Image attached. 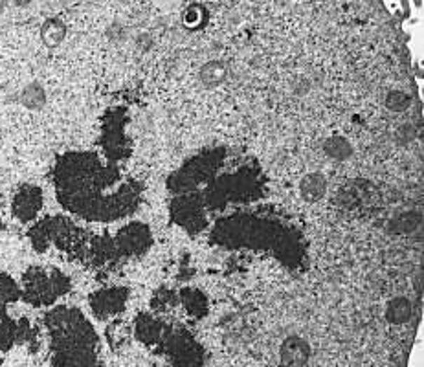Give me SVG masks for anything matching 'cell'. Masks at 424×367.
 I'll return each instance as SVG.
<instances>
[{
	"mask_svg": "<svg viewBox=\"0 0 424 367\" xmlns=\"http://www.w3.org/2000/svg\"><path fill=\"white\" fill-rule=\"evenodd\" d=\"M52 182L59 204L88 223H116L138 212L144 186L120 165L92 151L64 153L55 160Z\"/></svg>",
	"mask_w": 424,
	"mask_h": 367,
	"instance_id": "obj_1",
	"label": "cell"
},
{
	"mask_svg": "<svg viewBox=\"0 0 424 367\" xmlns=\"http://www.w3.org/2000/svg\"><path fill=\"white\" fill-rule=\"evenodd\" d=\"M213 244L222 248H254L278 257L290 268H298L303 259V239L294 228L259 215H230L213 226Z\"/></svg>",
	"mask_w": 424,
	"mask_h": 367,
	"instance_id": "obj_2",
	"label": "cell"
},
{
	"mask_svg": "<svg viewBox=\"0 0 424 367\" xmlns=\"http://www.w3.org/2000/svg\"><path fill=\"white\" fill-rule=\"evenodd\" d=\"M28 239L37 254L55 247L70 259L83 263L90 268H111L125 261L121 256L116 235H96L77 226L72 219L64 215H52L41 219L28 230Z\"/></svg>",
	"mask_w": 424,
	"mask_h": 367,
	"instance_id": "obj_3",
	"label": "cell"
},
{
	"mask_svg": "<svg viewBox=\"0 0 424 367\" xmlns=\"http://www.w3.org/2000/svg\"><path fill=\"white\" fill-rule=\"evenodd\" d=\"M44 324L48 327L50 345L55 367H97L100 340L90 321L76 307H55Z\"/></svg>",
	"mask_w": 424,
	"mask_h": 367,
	"instance_id": "obj_4",
	"label": "cell"
},
{
	"mask_svg": "<svg viewBox=\"0 0 424 367\" xmlns=\"http://www.w3.org/2000/svg\"><path fill=\"white\" fill-rule=\"evenodd\" d=\"M72 289V281L55 266H29L22 275L20 298L34 307H48Z\"/></svg>",
	"mask_w": 424,
	"mask_h": 367,
	"instance_id": "obj_5",
	"label": "cell"
},
{
	"mask_svg": "<svg viewBox=\"0 0 424 367\" xmlns=\"http://www.w3.org/2000/svg\"><path fill=\"white\" fill-rule=\"evenodd\" d=\"M224 149H206L186 160L179 169L167 179L169 193L184 195L197 191L210 179H213L224 164Z\"/></svg>",
	"mask_w": 424,
	"mask_h": 367,
	"instance_id": "obj_6",
	"label": "cell"
},
{
	"mask_svg": "<svg viewBox=\"0 0 424 367\" xmlns=\"http://www.w3.org/2000/svg\"><path fill=\"white\" fill-rule=\"evenodd\" d=\"M129 116L123 109H114L109 112L103 123V151L105 158L111 162H121L130 156V140L127 138L125 129Z\"/></svg>",
	"mask_w": 424,
	"mask_h": 367,
	"instance_id": "obj_7",
	"label": "cell"
},
{
	"mask_svg": "<svg viewBox=\"0 0 424 367\" xmlns=\"http://www.w3.org/2000/svg\"><path fill=\"white\" fill-rule=\"evenodd\" d=\"M129 289L125 286H107L92 292L88 298L92 314L100 319H109L120 316L127 307L129 301Z\"/></svg>",
	"mask_w": 424,
	"mask_h": 367,
	"instance_id": "obj_8",
	"label": "cell"
},
{
	"mask_svg": "<svg viewBox=\"0 0 424 367\" xmlns=\"http://www.w3.org/2000/svg\"><path fill=\"white\" fill-rule=\"evenodd\" d=\"M44 206L43 189L35 186V184H25L17 189V193L11 202V212L13 217L19 219L22 224L34 223L37 215L41 213Z\"/></svg>",
	"mask_w": 424,
	"mask_h": 367,
	"instance_id": "obj_9",
	"label": "cell"
},
{
	"mask_svg": "<svg viewBox=\"0 0 424 367\" xmlns=\"http://www.w3.org/2000/svg\"><path fill=\"white\" fill-rule=\"evenodd\" d=\"M310 345L301 336H287L280 347L281 367H305L310 360Z\"/></svg>",
	"mask_w": 424,
	"mask_h": 367,
	"instance_id": "obj_10",
	"label": "cell"
},
{
	"mask_svg": "<svg viewBox=\"0 0 424 367\" xmlns=\"http://www.w3.org/2000/svg\"><path fill=\"white\" fill-rule=\"evenodd\" d=\"M39 37L41 43L50 50L59 48L68 37V25L61 15H48L46 19L39 25Z\"/></svg>",
	"mask_w": 424,
	"mask_h": 367,
	"instance_id": "obj_11",
	"label": "cell"
},
{
	"mask_svg": "<svg viewBox=\"0 0 424 367\" xmlns=\"http://www.w3.org/2000/svg\"><path fill=\"white\" fill-rule=\"evenodd\" d=\"M327 193V179L322 173L305 174L299 182V195L305 202H318Z\"/></svg>",
	"mask_w": 424,
	"mask_h": 367,
	"instance_id": "obj_12",
	"label": "cell"
},
{
	"mask_svg": "<svg viewBox=\"0 0 424 367\" xmlns=\"http://www.w3.org/2000/svg\"><path fill=\"white\" fill-rule=\"evenodd\" d=\"M228 76V64L222 59H210L198 70V79L203 81L204 87L212 88L221 85Z\"/></svg>",
	"mask_w": 424,
	"mask_h": 367,
	"instance_id": "obj_13",
	"label": "cell"
},
{
	"mask_svg": "<svg viewBox=\"0 0 424 367\" xmlns=\"http://www.w3.org/2000/svg\"><path fill=\"white\" fill-rule=\"evenodd\" d=\"M411 314H413V305L408 298H393L391 301H388L385 305V319L390 321L391 325H402L408 324L411 319Z\"/></svg>",
	"mask_w": 424,
	"mask_h": 367,
	"instance_id": "obj_14",
	"label": "cell"
},
{
	"mask_svg": "<svg viewBox=\"0 0 424 367\" xmlns=\"http://www.w3.org/2000/svg\"><path fill=\"white\" fill-rule=\"evenodd\" d=\"M20 298V286L17 285V281L8 274L0 275V321L8 318L6 309L10 307L13 301Z\"/></svg>",
	"mask_w": 424,
	"mask_h": 367,
	"instance_id": "obj_15",
	"label": "cell"
},
{
	"mask_svg": "<svg viewBox=\"0 0 424 367\" xmlns=\"http://www.w3.org/2000/svg\"><path fill=\"white\" fill-rule=\"evenodd\" d=\"M179 300L182 301V305L186 307L191 316H197V318H203L207 310V301L204 298V294L197 289H182L179 292Z\"/></svg>",
	"mask_w": 424,
	"mask_h": 367,
	"instance_id": "obj_16",
	"label": "cell"
},
{
	"mask_svg": "<svg viewBox=\"0 0 424 367\" xmlns=\"http://www.w3.org/2000/svg\"><path fill=\"white\" fill-rule=\"evenodd\" d=\"M323 153L329 156V158L338 160V162H343V160H349L355 153L353 149L351 141L343 138V136H331L325 140L323 144Z\"/></svg>",
	"mask_w": 424,
	"mask_h": 367,
	"instance_id": "obj_17",
	"label": "cell"
},
{
	"mask_svg": "<svg viewBox=\"0 0 424 367\" xmlns=\"http://www.w3.org/2000/svg\"><path fill=\"white\" fill-rule=\"evenodd\" d=\"M20 103L29 111H41L46 105V90L41 83H29L25 90L20 92Z\"/></svg>",
	"mask_w": 424,
	"mask_h": 367,
	"instance_id": "obj_18",
	"label": "cell"
},
{
	"mask_svg": "<svg viewBox=\"0 0 424 367\" xmlns=\"http://www.w3.org/2000/svg\"><path fill=\"white\" fill-rule=\"evenodd\" d=\"M384 105L388 111L391 112H404L408 106L411 105V97L406 92L391 90L388 92V96L384 99Z\"/></svg>",
	"mask_w": 424,
	"mask_h": 367,
	"instance_id": "obj_19",
	"label": "cell"
},
{
	"mask_svg": "<svg viewBox=\"0 0 424 367\" xmlns=\"http://www.w3.org/2000/svg\"><path fill=\"white\" fill-rule=\"evenodd\" d=\"M177 303H179V292H175V290L162 289L153 298V309L158 310V312L160 310H165L167 307H173Z\"/></svg>",
	"mask_w": 424,
	"mask_h": 367,
	"instance_id": "obj_20",
	"label": "cell"
},
{
	"mask_svg": "<svg viewBox=\"0 0 424 367\" xmlns=\"http://www.w3.org/2000/svg\"><path fill=\"white\" fill-rule=\"evenodd\" d=\"M419 215H411V213H406V215H402V217H399L395 221L397 226V232H410V230H415V226L419 224Z\"/></svg>",
	"mask_w": 424,
	"mask_h": 367,
	"instance_id": "obj_21",
	"label": "cell"
},
{
	"mask_svg": "<svg viewBox=\"0 0 424 367\" xmlns=\"http://www.w3.org/2000/svg\"><path fill=\"white\" fill-rule=\"evenodd\" d=\"M2 228H4V223H2V198H0V233H2Z\"/></svg>",
	"mask_w": 424,
	"mask_h": 367,
	"instance_id": "obj_22",
	"label": "cell"
}]
</instances>
